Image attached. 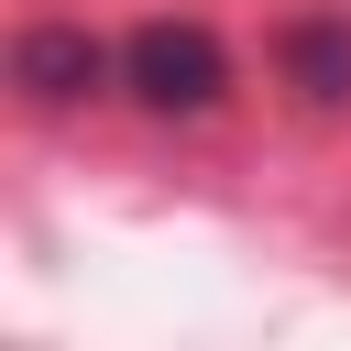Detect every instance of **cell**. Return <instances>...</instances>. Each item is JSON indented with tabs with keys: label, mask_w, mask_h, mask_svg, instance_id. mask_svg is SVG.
Here are the masks:
<instances>
[{
	"label": "cell",
	"mask_w": 351,
	"mask_h": 351,
	"mask_svg": "<svg viewBox=\"0 0 351 351\" xmlns=\"http://www.w3.org/2000/svg\"><path fill=\"white\" fill-rule=\"evenodd\" d=\"M121 99L154 110V121H208V110L230 99L219 33H208V22H176V11L132 22V33H121Z\"/></svg>",
	"instance_id": "6da1fadb"
},
{
	"label": "cell",
	"mask_w": 351,
	"mask_h": 351,
	"mask_svg": "<svg viewBox=\"0 0 351 351\" xmlns=\"http://www.w3.org/2000/svg\"><path fill=\"white\" fill-rule=\"evenodd\" d=\"M11 88L33 110H88L121 88V44H99L88 22H22L11 33Z\"/></svg>",
	"instance_id": "7a4b0ae2"
},
{
	"label": "cell",
	"mask_w": 351,
	"mask_h": 351,
	"mask_svg": "<svg viewBox=\"0 0 351 351\" xmlns=\"http://www.w3.org/2000/svg\"><path fill=\"white\" fill-rule=\"evenodd\" d=\"M274 66L307 110H351V11H307L274 33Z\"/></svg>",
	"instance_id": "3957f363"
}]
</instances>
